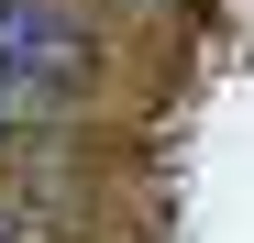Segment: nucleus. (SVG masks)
<instances>
[{"instance_id": "obj_1", "label": "nucleus", "mask_w": 254, "mask_h": 243, "mask_svg": "<svg viewBox=\"0 0 254 243\" xmlns=\"http://www.w3.org/2000/svg\"><path fill=\"white\" fill-rule=\"evenodd\" d=\"M11 111H22V89H11V66H0V133H11Z\"/></svg>"}, {"instance_id": "obj_2", "label": "nucleus", "mask_w": 254, "mask_h": 243, "mask_svg": "<svg viewBox=\"0 0 254 243\" xmlns=\"http://www.w3.org/2000/svg\"><path fill=\"white\" fill-rule=\"evenodd\" d=\"M133 11H166V0H133Z\"/></svg>"}]
</instances>
